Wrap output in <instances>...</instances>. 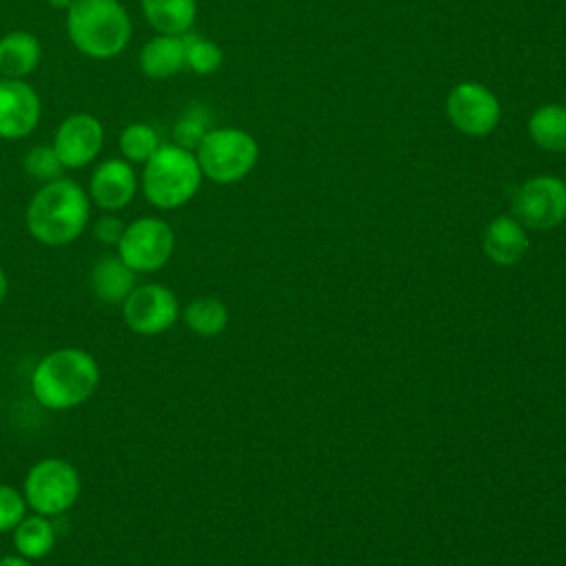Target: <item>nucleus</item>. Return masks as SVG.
Masks as SVG:
<instances>
[{"instance_id":"1","label":"nucleus","mask_w":566,"mask_h":566,"mask_svg":"<svg viewBox=\"0 0 566 566\" xmlns=\"http://www.w3.org/2000/svg\"><path fill=\"white\" fill-rule=\"evenodd\" d=\"M91 199L88 192L73 179L60 177L31 197L27 206V230L29 234L51 248L73 243L88 223Z\"/></svg>"},{"instance_id":"2","label":"nucleus","mask_w":566,"mask_h":566,"mask_svg":"<svg viewBox=\"0 0 566 566\" xmlns=\"http://www.w3.org/2000/svg\"><path fill=\"white\" fill-rule=\"evenodd\" d=\"M99 385V365L80 347H60L38 360L31 374L33 398L51 409L66 411L84 405Z\"/></svg>"},{"instance_id":"3","label":"nucleus","mask_w":566,"mask_h":566,"mask_svg":"<svg viewBox=\"0 0 566 566\" xmlns=\"http://www.w3.org/2000/svg\"><path fill=\"white\" fill-rule=\"evenodd\" d=\"M66 33L86 57L113 60L128 46L133 22L117 0H75L66 9Z\"/></svg>"},{"instance_id":"4","label":"nucleus","mask_w":566,"mask_h":566,"mask_svg":"<svg viewBox=\"0 0 566 566\" xmlns=\"http://www.w3.org/2000/svg\"><path fill=\"white\" fill-rule=\"evenodd\" d=\"M203 172L197 155L177 144H161L144 164L142 192L159 210H172L188 203L199 186Z\"/></svg>"},{"instance_id":"5","label":"nucleus","mask_w":566,"mask_h":566,"mask_svg":"<svg viewBox=\"0 0 566 566\" xmlns=\"http://www.w3.org/2000/svg\"><path fill=\"white\" fill-rule=\"evenodd\" d=\"M203 177L214 184H234L256 164L259 146L254 137L239 128H212L195 148Z\"/></svg>"},{"instance_id":"6","label":"nucleus","mask_w":566,"mask_h":566,"mask_svg":"<svg viewBox=\"0 0 566 566\" xmlns=\"http://www.w3.org/2000/svg\"><path fill=\"white\" fill-rule=\"evenodd\" d=\"M82 491V480L77 469L62 458H44L35 462L22 484V495L27 506L46 517H57L73 509Z\"/></svg>"},{"instance_id":"7","label":"nucleus","mask_w":566,"mask_h":566,"mask_svg":"<svg viewBox=\"0 0 566 566\" xmlns=\"http://www.w3.org/2000/svg\"><path fill=\"white\" fill-rule=\"evenodd\" d=\"M117 256L135 272L150 274L161 270L175 252V232L159 217H139L126 223L119 239Z\"/></svg>"},{"instance_id":"8","label":"nucleus","mask_w":566,"mask_h":566,"mask_svg":"<svg viewBox=\"0 0 566 566\" xmlns=\"http://www.w3.org/2000/svg\"><path fill=\"white\" fill-rule=\"evenodd\" d=\"M122 316L130 332L139 336H157L168 332L179 318V303L172 290L161 283L135 285L122 303Z\"/></svg>"},{"instance_id":"9","label":"nucleus","mask_w":566,"mask_h":566,"mask_svg":"<svg viewBox=\"0 0 566 566\" xmlns=\"http://www.w3.org/2000/svg\"><path fill=\"white\" fill-rule=\"evenodd\" d=\"M515 219L535 230H548L566 219V184L553 175L526 179L513 199Z\"/></svg>"},{"instance_id":"10","label":"nucleus","mask_w":566,"mask_h":566,"mask_svg":"<svg viewBox=\"0 0 566 566\" xmlns=\"http://www.w3.org/2000/svg\"><path fill=\"white\" fill-rule=\"evenodd\" d=\"M447 115L464 135H489L500 122L497 97L478 82H462L447 95Z\"/></svg>"},{"instance_id":"11","label":"nucleus","mask_w":566,"mask_h":566,"mask_svg":"<svg viewBox=\"0 0 566 566\" xmlns=\"http://www.w3.org/2000/svg\"><path fill=\"white\" fill-rule=\"evenodd\" d=\"M69 170H77L97 159L104 146V126L95 115L75 113L62 119L51 144Z\"/></svg>"},{"instance_id":"12","label":"nucleus","mask_w":566,"mask_h":566,"mask_svg":"<svg viewBox=\"0 0 566 566\" xmlns=\"http://www.w3.org/2000/svg\"><path fill=\"white\" fill-rule=\"evenodd\" d=\"M42 115V102L27 80L0 77V139L29 137Z\"/></svg>"},{"instance_id":"13","label":"nucleus","mask_w":566,"mask_h":566,"mask_svg":"<svg viewBox=\"0 0 566 566\" xmlns=\"http://www.w3.org/2000/svg\"><path fill=\"white\" fill-rule=\"evenodd\" d=\"M139 179L126 159H104L91 175L88 199L104 212L124 210L137 195Z\"/></svg>"},{"instance_id":"14","label":"nucleus","mask_w":566,"mask_h":566,"mask_svg":"<svg viewBox=\"0 0 566 566\" xmlns=\"http://www.w3.org/2000/svg\"><path fill=\"white\" fill-rule=\"evenodd\" d=\"M42 60V44L31 31H9L0 38V77L27 80Z\"/></svg>"},{"instance_id":"15","label":"nucleus","mask_w":566,"mask_h":566,"mask_svg":"<svg viewBox=\"0 0 566 566\" xmlns=\"http://www.w3.org/2000/svg\"><path fill=\"white\" fill-rule=\"evenodd\" d=\"M88 281L93 294L99 301L117 305L124 303L126 296L135 290L137 274L117 254H106L93 263Z\"/></svg>"},{"instance_id":"16","label":"nucleus","mask_w":566,"mask_h":566,"mask_svg":"<svg viewBox=\"0 0 566 566\" xmlns=\"http://www.w3.org/2000/svg\"><path fill=\"white\" fill-rule=\"evenodd\" d=\"M484 252L497 265L517 263L528 250V237L513 217H495L484 232Z\"/></svg>"},{"instance_id":"17","label":"nucleus","mask_w":566,"mask_h":566,"mask_svg":"<svg viewBox=\"0 0 566 566\" xmlns=\"http://www.w3.org/2000/svg\"><path fill=\"white\" fill-rule=\"evenodd\" d=\"M186 66V46L181 35H155L139 53V69L153 80H168Z\"/></svg>"},{"instance_id":"18","label":"nucleus","mask_w":566,"mask_h":566,"mask_svg":"<svg viewBox=\"0 0 566 566\" xmlns=\"http://www.w3.org/2000/svg\"><path fill=\"white\" fill-rule=\"evenodd\" d=\"M148 24L164 35H184L197 18V0H139Z\"/></svg>"},{"instance_id":"19","label":"nucleus","mask_w":566,"mask_h":566,"mask_svg":"<svg viewBox=\"0 0 566 566\" xmlns=\"http://www.w3.org/2000/svg\"><path fill=\"white\" fill-rule=\"evenodd\" d=\"M13 548L20 557L29 562H38L46 557L55 546V526L46 515H24L22 522L11 531Z\"/></svg>"},{"instance_id":"20","label":"nucleus","mask_w":566,"mask_h":566,"mask_svg":"<svg viewBox=\"0 0 566 566\" xmlns=\"http://www.w3.org/2000/svg\"><path fill=\"white\" fill-rule=\"evenodd\" d=\"M531 139L551 153H566V106H539L528 119Z\"/></svg>"},{"instance_id":"21","label":"nucleus","mask_w":566,"mask_h":566,"mask_svg":"<svg viewBox=\"0 0 566 566\" xmlns=\"http://www.w3.org/2000/svg\"><path fill=\"white\" fill-rule=\"evenodd\" d=\"M184 323L199 336H217L228 325V307L214 296H199L186 305Z\"/></svg>"},{"instance_id":"22","label":"nucleus","mask_w":566,"mask_h":566,"mask_svg":"<svg viewBox=\"0 0 566 566\" xmlns=\"http://www.w3.org/2000/svg\"><path fill=\"white\" fill-rule=\"evenodd\" d=\"M117 146L122 157L128 164H146L155 150L161 146L157 130L150 124L144 122H133L126 128H122L117 137Z\"/></svg>"},{"instance_id":"23","label":"nucleus","mask_w":566,"mask_h":566,"mask_svg":"<svg viewBox=\"0 0 566 566\" xmlns=\"http://www.w3.org/2000/svg\"><path fill=\"white\" fill-rule=\"evenodd\" d=\"M181 38L186 46V66L197 75H210L223 64V53L214 42L190 31Z\"/></svg>"},{"instance_id":"24","label":"nucleus","mask_w":566,"mask_h":566,"mask_svg":"<svg viewBox=\"0 0 566 566\" xmlns=\"http://www.w3.org/2000/svg\"><path fill=\"white\" fill-rule=\"evenodd\" d=\"M210 122H212L210 111L201 104H192L186 113H181V117L175 124V130H172L175 144L188 150H195L199 142L206 137V133L212 130Z\"/></svg>"},{"instance_id":"25","label":"nucleus","mask_w":566,"mask_h":566,"mask_svg":"<svg viewBox=\"0 0 566 566\" xmlns=\"http://www.w3.org/2000/svg\"><path fill=\"white\" fill-rule=\"evenodd\" d=\"M22 166H24V172L31 179L40 181V184H49L53 179H60L66 170L51 144H40V146L29 148L27 155H24Z\"/></svg>"},{"instance_id":"26","label":"nucleus","mask_w":566,"mask_h":566,"mask_svg":"<svg viewBox=\"0 0 566 566\" xmlns=\"http://www.w3.org/2000/svg\"><path fill=\"white\" fill-rule=\"evenodd\" d=\"M27 509L22 491L11 484H0V533L13 531L27 515Z\"/></svg>"},{"instance_id":"27","label":"nucleus","mask_w":566,"mask_h":566,"mask_svg":"<svg viewBox=\"0 0 566 566\" xmlns=\"http://www.w3.org/2000/svg\"><path fill=\"white\" fill-rule=\"evenodd\" d=\"M124 228H126V223H124L117 214L106 212V214H102V217L95 221V226H93V237H95L99 243H104V245H117L119 239H122V234H124Z\"/></svg>"},{"instance_id":"28","label":"nucleus","mask_w":566,"mask_h":566,"mask_svg":"<svg viewBox=\"0 0 566 566\" xmlns=\"http://www.w3.org/2000/svg\"><path fill=\"white\" fill-rule=\"evenodd\" d=\"M0 566H31V562L20 555H4L0 557Z\"/></svg>"},{"instance_id":"29","label":"nucleus","mask_w":566,"mask_h":566,"mask_svg":"<svg viewBox=\"0 0 566 566\" xmlns=\"http://www.w3.org/2000/svg\"><path fill=\"white\" fill-rule=\"evenodd\" d=\"M7 294H9V279H7L4 270L0 268V307H2L4 298H7Z\"/></svg>"},{"instance_id":"30","label":"nucleus","mask_w":566,"mask_h":566,"mask_svg":"<svg viewBox=\"0 0 566 566\" xmlns=\"http://www.w3.org/2000/svg\"><path fill=\"white\" fill-rule=\"evenodd\" d=\"M73 2H75V0H46L49 7H53V9H64V11H66Z\"/></svg>"},{"instance_id":"31","label":"nucleus","mask_w":566,"mask_h":566,"mask_svg":"<svg viewBox=\"0 0 566 566\" xmlns=\"http://www.w3.org/2000/svg\"><path fill=\"white\" fill-rule=\"evenodd\" d=\"M0 409H2V396H0Z\"/></svg>"}]
</instances>
